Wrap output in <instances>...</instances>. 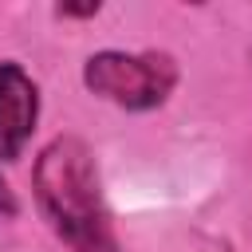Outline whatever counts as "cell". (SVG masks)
Returning a JSON list of instances; mask_svg holds the SVG:
<instances>
[{
    "label": "cell",
    "mask_w": 252,
    "mask_h": 252,
    "mask_svg": "<svg viewBox=\"0 0 252 252\" xmlns=\"http://www.w3.org/2000/svg\"><path fill=\"white\" fill-rule=\"evenodd\" d=\"M87 91L98 98L126 106V110H150L161 106L177 83V63L165 51H98L83 67Z\"/></svg>",
    "instance_id": "cell-2"
},
{
    "label": "cell",
    "mask_w": 252,
    "mask_h": 252,
    "mask_svg": "<svg viewBox=\"0 0 252 252\" xmlns=\"http://www.w3.org/2000/svg\"><path fill=\"white\" fill-rule=\"evenodd\" d=\"M32 185L39 213L71 252H122L98 189L94 154L83 138L63 134L47 142L43 154L35 158Z\"/></svg>",
    "instance_id": "cell-1"
},
{
    "label": "cell",
    "mask_w": 252,
    "mask_h": 252,
    "mask_svg": "<svg viewBox=\"0 0 252 252\" xmlns=\"http://www.w3.org/2000/svg\"><path fill=\"white\" fill-rule=\"evenodd\" d=\"M55 12H59V16H94L98 4H59Z\"/></svg>",
    "instance_id": "cell-4"
},
{
    "label": "cell",
    "mask_w": 252,
    "mask_h": 252,
    "mask_svg": "<svg viewBox=\"0 0 252 252\" xmlns=\"http://www.w3.org/2000/svg\"><path fill=\"white\" fill-rule=\"evenodd\" d=\"M39 91L20 63H0V161H16L35 130Z\"/></svg>",
    "instance_id": "cell-3"
}]
</instances>
